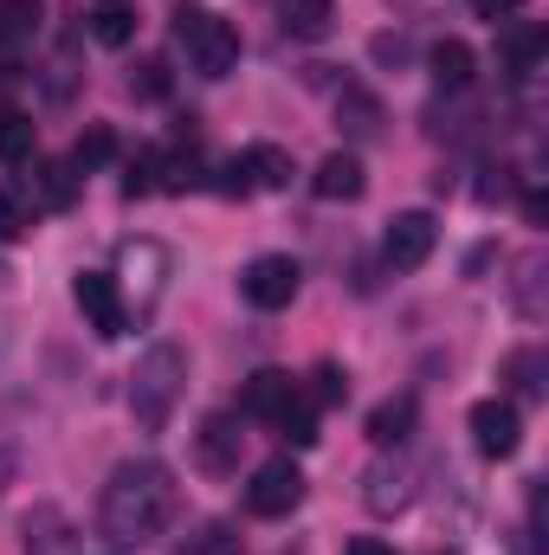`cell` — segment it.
Segmentation results:
<instances>
[{"label": "cell", "instance_id": "2e32d148", "mask_svg": "<svg viewBox=\"0 0 549 555\" xmlns=\"http://www.w3.org/2000/svg\"><path fill=\"white\" fill-rule=\"evenodd\" d=\"M278 26H284L291 39H330L336 7H330V0H278Z\"/></svg>", "mask_w": 549, "mask_h": 555}, {"label": "cell", "instance_id": "277c9868", "mask_svg": "<svg viewBox=\"0 0 549 555\" xmlns=\"http://www.w3.org/2000/svg\"><path fill=\"white\" fill-rule=\"evenodd\" d=\"M297 284H304V272H297L291 253H259V259L240 272V297H246L253 310H284V304L297 297Z\"/></svg>", "mask_w": 549, "mask_h": 555}, {"label": "cell", "instance_id": "d4e9b609", "mask_svg": "<svg viewBox=\"0 0 549 555\" xmlns=\"http://www.w3.org/2000/svg\"><path fill=\"white\" fill-rule=\"evenodd\" d=\"M33 155V117L0 111V162H26Z\"/></svg>", "mask_w": 549, "mask_h": 555}, {"label": "cell", "instance_id": "d590c367", "mask_svg": "<svg viewBox=\"0 0 549 555\" xmlns=\"http://www.w3.org/2000/svg\"><path fill=\"white\" fill-rule=\"evenodd\" d=\"M518 7H524V0H478L485 20H505V13H518Z\"/></svg>", "mask_w": 549, "mask_h": 555}, {"label": "cell", "instance_id": "484cf974", "mask_svg": "<svg viewBox=\"0 0 549 555\" xmlns=\"http://www.w3.org/2000/svg\"><path fill=\"white\" fill-rule=\"evenodd\" d=\"M111 155H117V137H111L104 124H91V130L78 137V149H72V168H104Z\"/></svg>", "mask_w": 549, "mask_h": 555}, {"label": "cell", "instance_id": "83f0119b", "mask_svg": "<svg viewBox=\"0 0 549 555\" xmlns=\"http://www.w3.org/2000/svg\"><path fill=\"white\" fill-rule=\"evenodd\" d=\"M155 188H162V149H142L130 162V175H124V194L137 201V194H155Z\"/></svg>", "mask_w": 549, "mask_h": 555}, {"label": "cell", "instance_id": "e0dca14e", "mask_svg": "<svg viewBox=\"0 0 549 555\" xmlns=\"http://www.w3.org/2000/svg\"><path fill=\"white\" fill-rule=\"evenodd\" d=\"M91 39L98 46H130L137 39V7L130 0H91Z\"/></svg>", "mask_w": 549, "mask_h": 555}, {"label": "cell", "instance_id": "ffe728a7", "mask_svg": "<svg viewBox=\"0 0 549 555\" xmlns=\"http://www.w3.org/2000/svg\"><path fill=\"white\" fill-rule=\"evenodd\" d=\"M408 426H413V401L401 395V401H382V408L369 414V439L388 452V446H401V439H408Z\"/></svg>", "mask_w": 549, "mask_h": 555}, {"label": "cell", "instance_id": "d6a6232c", "mask_svg": "<svg viewBox=\"0 0 549 555\" xmlns=\"http://www.w3.org/2000/svg\"><path fill=\"white\" fill-rule=\"evenodd\" d=\"M130 85H137L142 98H162V91H168V78H162V65H155V59L142 65V78H130Z\"/></svg>", "mask_w": 549, "mask_h": 555}, {"label": "cell", "instance_id": "f1b7e54d", "mask_svg": "<svg viewBox=\"0 0 549 555\" xmlns=\"http://www.w3.org/2000/svg\"><path fill=\"white\" fill-rule=\"evenodd\" d=\"M505 375L518 382V395H544V382H537V375H544V356H537V349H518V356L505 362Z\"/></svg>", "mask_w": 549, "mask_h": 555}, {"label": "cell", "instance_id": "d6986e66", "mask_svg": "<svg viewBox=\"0 0 549 555\" xmlns=\"http://www.w3.org/2000/svg\"><path fill=\"white\" fill-rule=\"evenodd\" d=\"M544 272H549V259L544 253H524V259H518V317H524V323H544Z\"/></svg>", "mask_w": 549, "mask_h": 555}, {"label": "cell", "instance_id": "44dd1931", "mask_svg": "<svg viewBox=\"0 0 549 555\" xmlns=\"http://www.w3.org/2000/svg\"><path fill=\"white\" fill-rule=\"evenodd\" d=\"M33 181H39V201H46L52 214H65V207L78 201V175H72L65 162H39V168H33Z\"/></svg>", "mask_w": 549, "mask_h": 555}, {"label": "cell", "instance_id": "30bf717a", "mask_svg": "<svg viewBox=\"0 0 549 555\" xmlns=\"http://www.w3.org/2000/svg\"><path fill=\"white\" fill-rule=\"evenodd\" d=\"M240 446H246L240 420L233 414H207L201 420V433H194V465H201L207 478H227V472H240Z\"/></svg>", "mask_w": 549, "mask_h": 555}, {"label": "cell", "instance_id": "8992f818", "mask_svg": "<svg viewBox=\"0 0 549 555\" xmlns=\"http://www.w3.org/2000/svg\"><path fill=\"white\" fill-rule=\"evenodd\" d=\"M117 259H124V272H111V278L137 291V317H149V310L162 304V284H168V266H175V259H168V246H155V240H130V246H124Z\"/></svg>", "mask_w": 549, "mask_h": 555}, {"label": "cell", "instance_id": "5bb4252c", "mask_svg": "<svg viewBox=\"0 0 549 555\" xmlns=\"http://www.w3.org/2000/svg\"><path fill=\"white\" fill-rule=\"evenodd\" d=\"M310 188H317L323 201H362V188H369V175H362V162H356L349 149H336V155H323V162H317V175H310Z\"/></svg>", "mask_w": 549, "mask_h": 555}, {"label": "cell", "instance_id": "3957f363", "mask_svg": "<svg viewBox=\"0 0 549 555\" xmlns=\"http://www.w3.org/2000/svg\"><path fill=\"white\" fill-rule=\"evenodd\" d=\"M175 39H181V52H188V65L201 72V78H227L233 65H240V33H233V20H220V13H207V7H175Z\"/></svg>", "mask_w": 549, "mask_h": 555}, {"label": "cell", "instance_id": "7c38bea8", "mask_svg": "<svg viewBox=\"0 0 549 555\" xmlns=\"http://www.w3.org/2000/svg\"><path fill=\"white\" fill-rule=\"evenodd\" d=\"M233 162H240V175H246V194H278V188H291V175H297L278 142H253V149H240Z\"/></svg>", "mask_w": 549, "mask_h": 555}, {"label": "cell", "instance_id": "52a82bcc", "mask_svg": "<svg viewBox=\"0 0 549 555\" xmlns=\"http://www.w3.org/2000/svg\"><path fill=\"white\" fill-rule=\"evenodd\" d=\"M433 246H439V220H433L426 207H413V214H395V220H388L382 259H388L395 272H420V266L433 259Z\"/></svg>", "mask_w": 549, "mask_h": 555}, {"label": "cell", "instance_id": "1f68e13d", "mask_svg": "<svg viewBox=\"0 0 549 555\" xmlns=\"http://www.w3.org/2000/svg\"><path fill=\"white\" fill-rule=\"evenodd\" d=\"M188 555H240V537L227 530V524H207L201 537H194V550Z\"/></svg>", "mask_w": 549, "mask_h": 555}, {"label": "cell", "instance_id": "7402d4cb", "mask_svg": "<svg viewBox=\"0 0 549 555\" xmlns=\"http://www.w3.org/2000/svg\"><path fill=\"white\" fill-rule=\"evenodd\" d=\"M505 59H511L518 78L537 72V59H544V33H537V26H511V33H505Z\"/></svg>", "mask_w": 549, "mask_h": 555}, {"label": "cell", "instance_id": "cb8c5ba5", "mask_svg": "<svg viewBox=\"0 0 549 555\" xmlns=\"http://www.w3.org/2000/svg\"><path fill=\"white\" fill-rule=\"evenodd\" d=\"M272 426L284 433V439H291V446H297V452H304V446H317V408H310L304 395H297V401H291V408L272 420Z\"/></svg>", "mask_w": 549, "mask_h": 555}, {"label": "cell", "instance_id": "ba28073f", "mask_svg": "<svg viewBox=\"0 0 549 555\" xmlns=\"http://www.w3.org/2000/svg\"><path fill=\"white\" fill-rule=\"evenodd\" d=\"M297 504H304V472L291 459H266L246 485V511L253 517H291Z\"/></svg>", "mask_w": 549, "mask_h": 555}, {"label": "cell", "instance_id": "9c48e42d", "mask_svg": "<svg viewBox=\"0 0 549 555\" xmlns=\"http://www.w3.org/2000/svg\"><path fill=\"white\" fill-rule=\"evenodd\" d=\"M413 485H420V478H413L408 459H401V452H382V459L362 472V504H369L375 517H401L413 504Z\"/></svg>", "mask_w": 549, "mask_h": 555}, {"label": "cell", "instance_id": "9a60e30c", "mask_svg": "<svg viewBox=\"0 0 549 555\" xmlns=\"http://www.w3.org/2000/svg\"><path fill=\"white\" fill-rule=\"evenodd\" d=\"M291 401H297V382H291L284 369H259V375L246 382V414H253V420H266V426H272V420L284 414Z\"/></svg>", "mask_w": 549, "mask_h": 555}, {"label": "cell", "instance_id": "4fadbf2b", "mask_svg": "<svg viewBox=\"0 0 549 555\" xmlns=\"http://www.w3.org/2000/svg\"><path fill=\"white\" fill-rule=\"evenodd\" d=\"M26 555H78L72 517L59 504H33V517H26Z\"/></svg>", "mask_w": 549, "mask_h": 555}, {"label": "cell", "instance_id": "836d02e7", "mask_svg": "<svg viewBox=\"0 0 549 555\" xmlns=\"http://www.w3.org/2000/svg\"><path fill=\"white\" fill-rule=\"evenodd\" d=\"M20 478V452L13 446H0V498H7V485Z\"/></svg>", "mask_w": 549, "mask_h": 555}, {"label": "cell", "instance_id": "4dcf8cb0", "mask_svg": "<svg viewBox=\"0 0 549 555\" xmlns=\"http://www.w3.org/2000/svg\"><path fill=\"white\" fill-rule=\"evenodd\" d=\"M20 233H26V201L13 188H0V246H13Z\"/></svg>", "mask_w": 549, "mask_h": 555}, {"label": "cell", "instance_id": "4316f807", "mask_svg": "<svg viewBox=\"0 0 549 555\" xmlns=\"http://www.w3.org/2000/svg\"><path fill=\"white\" fill-rule=\"evenodd\" d=\"M310 382H317V388H310V408H343V401H349V375H343L336 362H323Z\"/></svg>", "mask_w": 549, "mask_h": 555}, {"label": "cell", "instance_id": "7a4b0ae2", "mask_svg": "<svg viewBox=\"0 0 549 555\" xmlns=\"http://www.w3.org/2000/svg\"><path fill=\"white\" fill-rule=\"evenodd\" d=\"M181 395H188V356L175 343H155L137 362V375H130V420H137V433H168Z\"/></svg>", "mask_w": 549, "mask_h": 555}, {"label": "cell", "instance_id": "f546056e", "mask_svg": "<svg viewBox=\"0 0 549 555\" xmlns=\"http://www.w3.org/2000/svg\"><path fill=\"white\" fill-rule=\"evenodd\" d=\"M39 20V0H0V39H26Z\"/></svg>", "mask_w": 549, "mask_h": 555}, {"label": "cell", "instance_id": "5b68a950", "mask_svg": "<svg viewBox=\"0 0 549 555\" xmlns=\"http://www.w3.org/2000/svg\"><path fill=\"white\" fill-rule=\"evenodd\" d=\"M72 297H78V310H85V323L111 343V336H124L130 330V304H124V284L111 272H78L72 284Z\"/></svg>", "mask_w": 549, "mask_h": 555}, {"label": "cell", "instance_id": "603a6c76", "mask_svg": "<svg viewBox=\"0 0 549 555\" xmlns=\"http://www.w3.org/2000/svg\"><path fill=\"white\" fill-rule=\"evenodd\" d=\"M343 124L349 137H382V104L369 91H343Z\"/></svg>", "mask_w": 549, "mask_h": 555}, {"label": "cell", "instance_id": "e575fe53", "mask_svg": "<svg viewBox=\"0 0 549 555\" xmlns=\"http://www.w3.org/2000/svg\"><path fill=\"white\" fill-rule=\"evenodd\" d=\"M349 555H395V543H382V537H356Z\"/></svg>", "mask_w": 549, "mask_h": 555}, {"label": "cell", "instance_id": "6da1fadb", "mask_svg": "<svg viewBox=\"0 0 549 555\" xmlns=\"http://www.w3.org/2000/svg\"><path fill=\"white\" fill-rule=\"evenodd\" d=\"M175 517V472L162 459H124L98 498V524L117 550H142L168 530Z\"/></svg>", "mask_w": 549, "mask_h": 555}, {"label": "cell", "instance_id": "ac0fdd59", "mask_svg": "<svg viewBox=\"0 0 549 555\" xmlns=\"http://www.w3.org/2000/svg\"><path fill=\"white\" fill-rule=\"evenodd\" d=\"M426 65H433V85H439V91H465V85H472V46H465V39H439Z\"/></svg>", "mask_w": 549, "mask_h": 555}, {"label": "cell", "instance_id": "8fae6325", "mask_svg": "<svg viewBox=\"0 0 549 555\" xmlns=\"http://www.w3.org/2000/svg\"><path fill=\"white\" fill-rule=\"evenodd\" d=\"M472 446L485 459H511L524 446V420H518V401H478L472 408Z\"/></svg>", "mask_w": 549, "mask_h": 555}]
</instances>
